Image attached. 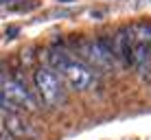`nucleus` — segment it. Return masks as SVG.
<instances>
[{"label": "nucleus", "instance_id": "1", "mask_svg": "<svg viewBox=\"0 0 151 140\" xmlns=\"http://www.w3.org/2000/svg\"><path fill=\"white\" fill-rule=\"evenodd\" d=\"M50 64L53 70L59 72L61 79L68 83L72 90H88L94 81V72L86 66V61L77 59L68 53H61V50H53L50 53Z\"/></svg>", "mask_w": 151, "mask_h": 140}, {"label": "nucleus", "instance_id": "2", "mask_svg": "<svg viewBox=\"0 0 151 140\" xmlns=\"http://www.w3.org/2000/svg\"><path fill=\"white\" fill-rule=\"evenodd\" d=\"M79 50H81L83 59L90 66H94V68H101V70H112L114 68V48L103 37L83 39V42H79Z\"/></svg>", "mask_w": 151, "mask_h": 140}, {"label": "nucleus", "instance_id": "3", "mask_svg": "<svg viewBox=\"0 0 151 140\" xmlns=\"http://www.w3.org/2000/svg\"><path fill=\"white\" fill-rule=\"evenodd\" d=\"M35 85H37V92L46 105L55 107L59 103H64L66 92H64L61 81H59V75L53 68H40L35 72Z\"/></svg>", "mask_w": 151, "mask_h": 140}, {"label": "nucleus", "instance_id": "4", "mask_svg": "<svg viewBox=\"0 0 151 140\" xmlns=\"http://www.w3.org/2000/svg\"><path fill=\"white\" fill-rule=\"evenodd\" d=\"M2 85H4V94H7V101H9L11 112H35L37 110L33 94H31L18 79L2 77Z\"/></svg>", "mask_w": 151, "mask_h": 140}, {"label": "nucleus", "instance_id": "5", "mask_svg": "<svg viewBox=\"0 0 151 140\" xmlns=\"http://www.w3.org/2000/svg\"><path fill=\"white\" fill-rule=\"evenodd\" d=\"M112 48H114V57H118V59L123 61V66L132 68V66H134V37H132L129 27L127 29H121L116 33Z\"/></svg>", "mask_w": 151, "mask_h": 140}, {"label": "nucleus", "instance_id": "6", "mask_svg": "<svg viewBox=\"0 0 151 140\" xmlns=\"http://www.w3.org/2000/svg\"><path fill=\"white\" fill-rule=\"evenodd\" d=\"M4 127H7L9 136L18 138V140H27V138H33L35 136L33 127L29 125V121L20 112H9L7 118H4Z\"/></svg>", "mask_w": 151, "mask_h": 140}, {"label": "nucleus", "instance_id": "7", "mask_svg": "<svg viewBox=\"0 0 151 140\" xmlns=\"http://www.w3.org/2000/svg\"><path fill=\"white\" fill-rule=\"evenodd\" d=\"M134 66L142 77L151 72V44H136L134 42Z\"/></svg>", "mask_w": 151, "mask_h": 140}, {"label": "nucleus", "instance_id": "8", "mask_svg": "<svg viewBox=\"0 0 151 140\" xmlns=\"http://www.w3.org/2000/svg\"><path fill=\"white\" fill-rule=\"evenodd\" d=\"M129 31H132V37L136 44H151V24L149 22L134 24V27H129Z\"/></svg>", "mask_w": 151, "mask_h": 140}, {"label": "nucleus", "instance_id": "9", "mask_svg": "<svg viewBox=\"0 0 151 140\" xmlns=\"http://www.w3.org/2000/svg\"><path fill=\"white\" fill-rule=\"evenodd\" d=\"M0 107L7 112H11V107H9V101H7V94H4V85H2V75H0Z\"/></svg>", "mask_w": 151, "mask_h": 140}, {"label": "nucleus", "instance_id": "10", "mask_svg": "<svg viewBox=\"0 0 151 140\" xmlns=\"http://www.w3.org/2000/svg\"><path fill=\"white\" fill-rule=\"evenodd\" d=\"M0 140H11V138H9L7 134H0Z\"/></svg>", "mask_w": 151, "mask_h": 140}, {"label": "nucleus", "instance_id": "11", "mask_svg": "<svg viewBox=\"0 0 151 140\" xmlns=\"http://www.w3.org/2000/svg\"><path fill=\"white\" fill-rule=\"evenodd\" d=\"M4 2H9V0H0V4H4Z\"/></svg>", "mask_w": 151, "mask_h": 140}, {"label": "nucleus", "instance_id": "12", "mask_svg": "<svg viewBox=\"0 0 151 140\" xmlns=\"http://www.w3.org/2000/svg\"><path fill=\"white\" fill-rule=\"evenodd\" d=\"M61 2H70V0H61Z\"/></svg>", "mask_w": 151, "mask_h": 140}]
</instances>
